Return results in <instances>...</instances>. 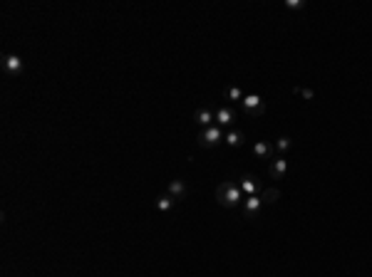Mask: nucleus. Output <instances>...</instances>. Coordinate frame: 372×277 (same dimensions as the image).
<instances>
[{
	"mask_svg": "<svg viewBox=\"0 0 372 277\" xmlns=\"http://www.w3.org/2000/svg\"><path fill=\"white\" fill-rule=\"evenodd\" d=\"M241 198H244V191H241L238 183H233V181L218 183V188H216V201H218L224 208H236L241 203Z\"/></svg>",
	"mask_w": 372,
	"mask_h": 277,
	"instance_id": "nucleus-1",
	"label": "nucleus"
},
{
	"mask_svg": "<svg viewBox=\"0 0 372 277\" xmlns=\"http://www.w3.org/2000/svg\"><path fill=\"white\" fill-rule=\"evenodd\" d=\"M224 131H221V126L218 124H214V126H209V129H203L199 134V144L201 146H206V149H211V146H216L218 141H224Z\"/></svg>",
	"mask_w": 372,
	"mask_h": 277,
	"instance_id": "nucleus-2",
	"label": "nucleus"
},
{
	"mask_svg": "<svg viewBox=\"0 0 372 277\" xmlns=\"http://www.w3.org/2000/svg\"><path fill=\"white\" fill-rule=\"evenodd\" d=\"M241 107H244V111L246 114H251V116H261V114L266 111V104H263V99L258 97V94H248V97H244Z\"/></svg>",
	"mask_w": 372,
	"mask_h": 277,
	"instance_id": "nucleus-3",
	"label": "nucleus"
},
{
	"mask_svg": "<svg viewBox=\"0 0 372 277\" xmlns=\"http://www.w3.org/2000/svg\"><path fill=\"white\" fill-rule=\"evenodd\" d=\"M238 186H241L244 195H258V193H263V186H261V181H258L256 176H251V173H244V176H241V181H238Z\"/></svg>",
	"mask_w": 372,
	"mask_h": 277,
	"instance_id": "nucleus-4",
	"label": "nucleus"
},
{
	"mask_svg": "<svg viewBox=\"0 0 372 277\" xmlns=\"http://www.w3.org/2000/svg\"><path fill=\"white\" fill-rule=\"evenodd\" d=\"M3 69H5V74H10V77H17V74H23V60L17 55H3Z\"/></svg>",
	"mask_w": 372,
	"mask_h": 277,
	"instance_id": "nucleus-5",
	"label": "nucleus"
},
{
	"mask_svg": "<svg viewBox=\"0 0 372 277\" xmlns=\"http://www.w3.org/2000/svg\"><path fill=\"white\" fill-rule=\"evenodd\" d=\"M263 208V201L261 195H246L244 198V218H256Z\"/></svg>",
	"mask_w": 372,
	"mask_h": 277,
	"instance_id": "nucleus-6",
	"label": "nucleus"
},
{
	"mask_svg": "<svg viewBox=\"0 0 372 277\" xmlns=\"http://www.w3.org/2000/svg\"><path fill=\"white\" fill-rule=\"evenodd\" d=\"M268 173H271L273 179H283L288 173V159L286 156H278V159H273L271 166H268Z\"/></svg>",
	"mask_w": 372,
	"mask_h": 277,
	"instance_id": "nucleus-7",
	"label": "nucleus"
},
{
	"mask_svg": "<svg viewBox=\"0 0 372 277\" xmlns=\"http://www.w3.org/2000/svg\"><path fill=\"white\" fill-rule=\"evenodd\" d=\"M214 119H216V114L211 109H199L196 114H194V122H196L199 126H203V129L214 126Z\"/></svg>",
	"mask_w": 372,
	"mask_h": 277,
	"instance_id": "nucleus-8",
	"label": "nucleus"
},
{
	"mask_svg": "<svg viewBox=\"0 0 372 277\" xmlns=\"http://www.w3.org/2000/svg\"><path fill=\"white\" fill-rule=\"evenodd\" d=\"M233 109L231 107H221V109H216V124L218 126H231L233 124Z\"/></svg>",
	"mask_w": 372,
	"mask_h": 277,
	"instance_id": "nucleus-9",
	"label": "nucleus"
},
{
	"mask_svg": "<svg viewBox=\"0 0 372 277\" xmlns=\"http://www.w3.org/2000/svg\"><path fill=\"white\" fill-rule=\"evenodd\" d=\"M166 193L174 195L176 201H181V198L186 195V183H184L181 179H174L172 183H169V191H166Z\"/></svg>",
	"mask_w": 372,
	"mask_h": 277,
	"instance_id": "nucleus-10",
	"label": "nucleus"
},
{
	"mask_svg": "<svg viewBox=\"0 0 372 277\" xmlns=\"http://www.w3.org/2000/svg\"><path fill=\"white\" fill-rule=\"evenodd\" d=\"M271 153H273L271 141H256V144H253V156H258V159H268Z\"/></svg>",
	"mask_w": 372,
	"mask_h": 277,
	"instance_id": "nucleus-11",
	"label": "nucleus"
},
{
	"mask_svg": "<svg viewBox=\"0 0 372 277\" xmlns=\"http://www.w3.org/2000/svg\"><path fill=\"white\" fill-rule=\"evenodd\" d=\"M174 203H176V198H174V195L161 193L157 198V210H161V213H169V210L174 208Z\"/></svg>",
	"mask_w": 372,
	"mask_h": 277,
	"instance_id": "nucleus-12",
	"label": "nucleus"
},
{
	"mask_svg": "<svg viewBox=\"0 0 372 277\" xmlns=\"http://www.w3.org/2000/svg\"><path fill=\"white\" fill-rule=\"evenodd\" d=\"M224 141H226L229 146H241V144H244V131H238V129H231L229 134L224 136Z\"/></svg>",
	"mask_w": 372,
	"mask_h": 277,
	"instance_id": "nucleus-13",
	"label": "nucleus"
},
{
	"mask_svg": "<svg viewBox=\"0 0 372 277\" xmlns=\"http://www.w3.org/2000/svg\"><path fill=\"white\" fill-rule=\"evenodd\" d=\"M290 136H278L275 138V151H278V156H286V151L290 149Z\"/></svg>",
	"mask_w": 372,
	"mask_h": 277,
	"instance_id": "nucleus-14",
	"label": "nucleus"
},
{
	"mask_svg": "<svg viewBox=\"0 0 372 277\" xmlns=\"http://www.w3.org/2000/svg\"><path fill=\"white\" fill-rule=\"evenodd\" d=\"M281 198V191L278 188H263V193H261V201L263 203H275Z\"/></svg>",
	"mask_w": 372,
	"mask_h": 277,
	"instance_id": "nucleus-15",
	"label": "nucleus"
},
{
	"mask_svg": "<svg viewBox=\"0 0 372 277\" xmlns=\"http://www.w3.org/2000/svg\"><path fill=\"white\" fill-rule=\"evenodd\" d=\"M226 97L233 99V102H244V92H241L238 87H229V89H226Z\"/></svg>",
	"mask_w": 372,
	"mask_h": 277,
	"instance_id": "nucleus-16",
	"label": "nucleus"
},
{
	"mask_svg": "<svg viewBox=\"0 0 372 277\" xmlns=\"http://www.w3.org/2000/svg\"><path fill=\"white\" fill-rule=\"evenodd\" d=\"M303 5H305L303 0H286V8H288V10H301Z\"/></svg>",
	"mask_w": 372,
	"mask_h": 277,
	"instance_id": "nucleus-17",
	"label": "nucleus"
},
{
	"mask_svg": "<svg viewBox=\"0 0 372 277\" xmlns=\"http://www.w3.org/2000/svg\"><path fill=\"white\" fill-rule=\"evenodd\" d=\"M298 92H301V97L305 99V102H313V99H315V92H313V89H298Z\"/></svg>",
	"mask_w": 372,
	"mask_h": 277,
	"instance_id": "nucleus-18",
	"label": "nucleus"
}]
</instances>
